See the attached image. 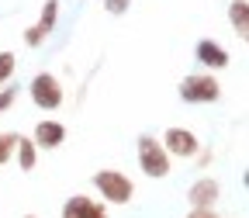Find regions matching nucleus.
<instances>
[{
  "label": "nucleus",
  "instance_id": "6ab92c4d",
  "mask_svg": "<svg viewBox=\"0 0 249 218\" xmlns=\"http://www.w3.org/2000/svg\"><path fill=\"white\" fill-rule=\"evenodd\" d=\"M24 218H38V215H24Z\"/></svg>",
  "mask_w": 249,
  "mask_h": 218
},
{
  "label": "nucleus",
  "instance_id": "a211bd4d",
  "mask_svg": "<svg viewBox=\"0 0 249 218\" xmlns=\"http://www.w3.org/2000/svg\"><path fill=\"white\" fill-rule=\"evenodd\" d=\"M187 218H218V211H214V208H191V211H187Z\"/></svg>",
  "mask_w": 249,
  "mask_h": 218
},
{
  "label": "nucleus",
  "instance_id": "0eeeda50",
  "mask_svg": "<svg viewBox=\"0 0 249 218\" xmlns=\"http://www.w3.org/2000/svg\"><path fill=\"white\" fill-rule=\"evenodd\" d=\"M222 198V183L214 177H201L187 187V204L191 208H214V201Z\"/></svg>",
  "mask_w": 249,
  "mask_h": 218
},
{
  "label": "nucleus",
  "instance_id": "f257e3e1",
  "mask_svg": "<svg viewBox=\"0 0 249 218\" xmlns=\"http://www.w3.org/2000/svg\"><path fill=\"white\" fill-rule=\"evenodd\" d=\"M139 166L152 180H166L173 173V160L156 135H139Z\"/></svg>",
  "mask_w": 249,
  "mask_h": 218
},
{
  "label": "nucleus",
  "instance_id": "6e6552de",
  "mask_svg": "<svg viewBox=\"0 0 249 218\" xmlns=\"http://www.w3.org/2000/svg\"><path fill=\"white\" fill-rule=\"evenodd\" d=\"M31 142H35L38 149H59L62 142H66V125L52 121V118H42L35 125V132H31Z\"/></svg>",
  "mask_w": 249,
  "mask_h": 218
},
{
  "label": "nucleus",
  "instance_id": "ddd939ff",
  "mask_svg": "<svg viewBox=\"0 0 249 218\" xmlns=\"http://www.w3.org/2000/svg\"><path fill=\"white\" fill-rule=\"evenodd\" d=\"M14 70H18V55L4 49V52H0V87H4V83L14 76Z\"/></svg>",
  "mask_w": 249,
  "mask_h": 218
},
{
  "label": "nucleus",
  "instance_id": "9b49d317",
  "mask_svg": "<svg viewBox=\"0 0 249 218\" xmlns=\"http://www.w3.org/2000/svg\"><path fill=\"white\" fill-rule=\"evenodd\" d=\"M14 152H18V166H21L24 173H31V170H35V163H38V145L31 142L28 135H18Z\"/></svg>",
  "mask_w": 249,
  "mask_h": 218
},
{
  "label": "nucleus",
  "instance_id": "423d86ee",
  "mask_svg": "<svg viewBox=\"0 0 249 218\" xmlns=\"http://www.w3.org/2000/svg\"><path fill=\"white\" fill-rule=\"evenodd\" d=\"M55 21H59V0H45V7H42V18L31 24V28H24V45L28 49H38L52 31H55Z\"/></svg>",
  "mask_w": 249,
  "mask_h": 218
},
{
  "label": "nucleus",
  "instance_id": "f8f14e48",
  "mask_svg": "<svg viewBox=\"0 0 249 218\" xmlns=\"http://www.w3.org/2000/svg\"><path fill=\"white\" fill-rule=\"evenodd\" d=\"M229 24L235 28L239 38L249 35V0H232L229 4Z\"/></svg>",
  "mask_w": 249,
  "mask_h": 218
},
{
  "label": "nucleus",
  "instance_id": "2eb2a0df",
  "mask_svg": "<svg viewBox=\"0 0 249 218\" xmlns=\"http://www.w3.org/2000/svg\"><path fill=\"white\" fill-rule=\"evenodd\" d=\"M14 101H18V87H4V90H0V114H7L14 108Z\"/></svg>",
  "mask_w": 249,
  "mask_h": 218
},
{
  "label": "nucleus",
  "instance_id": "f03ea898",
  "mask_svg": "<svg viewBox=\"0 0 249 218\" xmlns=\"http://www.w3.org/2000/svg\"><path fill=\"white\" fill-rule=\"evenodd\" d=\"M93 187L104 204H128L135 198V183L132 177H124L121 170H97L93 173Z\"/></svg>",
  "mask_w": 249,
  "mask_h": 218
},
{
  "label": "nucleus",
  "instance_id": "20e7f679",
  "mask_svg": "<svg viewBox=\"0 0 249 218\" xmlns=\"http://www.w3.org/2000/svg\"><path fill=\"white\" fill-rule=\"evenodd\" d=\"M28 93H31V104L42 108V111H55L62 104V83L52 73H38L35 80L28 83Z\"/></svg>",
  "mask_w": 249,
  "mask_h": 218
},
{
  "label": "nucleus",
  "instance_id": "7ed1b4c3",
  "mask_svg": "<svg viewBox=\"0 0 249 218\" xmlns=\"http://www.w3.org/2000/svg\"><path fill=\"white\" fill-rule=\"evenodd\" d=\"M222 97V83L211 73H191L180 80V101L183 104H214Z\"/></svg>",
  "mask_w": 249,
  "mask_h": 218
},
{
  "label": "nucleus",
  "instance_id": "9d476101",
  "mask_svg": "<svg viewBox=\"0 0 249 218\" xmlns=\"http://www.w3.org/2000/svg\"><path fill=\"white\" fill-rule=\"evenodd\" d=\"M194 59L201 62V66H208V70H225V66H229L225 45L214 42V38H201V42L194 45Z\"/></svg>",
  "mask_w": 249,
  "mask_h": 218
},
{
  "label": "nucleus",
  "instance_id": "f3484780",
  "mask_svg": "<svg viewBox=\"0 0 249 218\" xmlns=\"http://www.w3.org/2000/svg\"><path fill=\"white\" fill-rule=\"evenodd\" d=\"M194 160H197V166H201V170H204V166H211V160H214V152H211V145H201Z\"/></svg>",
  "mask_w": 249,
  "mask_h": 218
},
{
  "label": "nucleus",
  "instance_id": "39448f33",
  "mask_svg": "<svg viewBox=\"0 0 249 218\" xmlns=\"http://www.w3.org/2000/svg\"><path fill=\"white\" fill-rule=\"evenodd\" d=\"M160 142H163V149L170 152V160H194L197 149H201V139H197L191 128H180V125L166 128Z\"/></svg>",
  "mask_w": 249,
  "mask_h": 218
},
{
  "label": "nucleus",
  "instance_id": "4468645a",
  "mask_svg": "<svg viewBox=\"0 0 249 218\" xmlns=\"http://www.w3.org/2000/svg\"><path fill=\"white\" fill-rule=\"evenodd\" d=\"M14 142H18V132H0V166L14 156Z\"/></svg>",
  "mask_w": 249,
  "mask_h": 218
},
{
  "label": "nucleus",
  "instance_id": "1a4fd4ad",
  "mask_svg": "<svg viewBox=\"0 0 249 218\" xmlns=\"http://www.w3.org/2000/svg\"><path fill=\"white\" fill-rule=\"evenodd\" d=\"M62 218H111L107 208L101 201H93L87 194H73L66 204H62Z\"/></svg>",
  "mask_w": 249,
  "mask_h": 218
},
{
  "label": "nucleus",
  "instance_id": "dca6fc26",
  "mask_svg": "<svg viewBox=\"0 0 249 218\" xmlns=\"http://www.w3.org/2000/svg\"><path fill=\"white\" fill-rule=\"evenodd\" d=\"M128 7H132V0H104V11H107V14H114V18H118V14H124Z\"/></svg>",
  "mask_w": 249,
  "mask_h": 218
}]
</instances>
